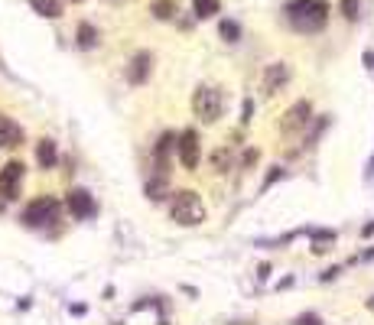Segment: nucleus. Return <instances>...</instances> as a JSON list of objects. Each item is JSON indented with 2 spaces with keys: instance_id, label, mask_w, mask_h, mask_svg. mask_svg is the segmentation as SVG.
Returning <instances> with one entry per match:
<instances>
[{
  "instance_id": "obj_20",
  "label": "nucleus",
  "mask_w": 374,
  "mask_h": 325,
  "mask_svg": "<svg viewBox=\"0 0 374 325\" xmlns=\"http://www.w3.org/2000/svg\"><path fill=\"white\" fill-rule=\"evenodd\" d=\"M173 13H176V7H173L169 0H157V3H153V17L157 20H173Z\"/></svg>"
},
{
  "instance_id": "obj_14",
  "label": "nucleus",
  "mask_w": 374,
  "mask_h": 325,
  "mask_svg": "<svg viewBox=\"0 0 374 325\" xmlns=\"http://www.w3.org/2000/svg\"><path fill=\"white\" fill-rule=\"evenodd\" d=\"M29 7L36 10L39 17H46V20L62 17V0H29Z\"/></svg>"
},
{
  "instance_id": "obj_19",
  "label": "nucleus",
  "mask_w": 374,
  "mask_h": 325,
  "mask_svg": "<svg viewBox=\"0 0 374 325\" xmlns=\"http://www.w3.org/2000/svg\"><path fill=\"white\" fill-rule=\"evenodd\" d=\"M228 166H231V153H228V147L215 150V153H212V169H215V173H228Z\"/></svg>"
},
{
  "instance_id": "obj_1",
  "label": "nucleus",
  "mask_w": 374,
  "mask_h": 325,
  "mask_svg": "<svg viewBox=\"0 0 374 325\" xmlns=\"http://www.w3.org/2000/svg\"><path fill=\"white\" fill-rule=\"evenodd\" d=\"M287 20L296 33H319L329 23V3L326 0H290L287 3Z\"/></svg>"
},
{
  "instance_id": "obj_21",
  "label": "nucleus",
  "mask_w": 374,
  "mask_h": 325,
  "mask_svg": "<svg viewBox=\"0 0 374 325\" xmlns=\"http://www.w3.org/2000/svg\"><path fill=\"white\" fill-rule=\"evenodd\" d=\"M342 17H345L348 23H355L358 20V0H342Z\"/></svg>"
},
{
  "instance_id": "obj_8",
  "label": "nucleus",
  "mask_w": 374,
  "mask_h": 325,
  "mask_svg": "<svg viewBox=\"0 0 374 325\" xmlns=\"http://www.w3.org/2000/svg\"><path fill=\"white\" fill-rule=\"evenodd\" d=\"M309 121H312V104H309V101H296L290 111L283 114L280 130H283V133H296V130H303Z\"/></svg>"
},
{
  "instance_id": "obj_16",
  "label": "nucleus",
  "mask_w": 374,
  "mask_h": 325,
  "mask_svg": "<svg viewBox=\"0 0 374 325\" xmlns=\"http://www.w3.org/2000/svg\"><path fill=\"white\" fill-rule=\"evenodd\" d=\"M332 241H336V231H312V251L316 254H326Z\"/></svg>"
},
{
  "instance_id": "obj_15",
  "label": "nucleus",
  "mask_w": 374,
  "mask_h": 325,
  "mask_svg": "<svg viewBox=\"0 0 374 325\" xmlns=\"http://www.w3.org/2000/svg\"><path fill=\"white\" fill-rule=\"evenodd\" d=\"M75 39H78V49H94L98 43H101V36H98V29H94L92 23H78Z\"/></svg>"
},
{
  "instance_id": "obj_25",
  "label": "nucleus",
  "mask_w": 374,
  "mask_h": 325,
  "mask_svg": "<svg viewBox=\"0 0 374 325\" xmlns=\"http://www.w3.org/2000/svg\"><path fill=\"white\" fill-rule=\"evenodd\" d=\"M251 114H254V104H251V101H244V117H241V121H244V124H251Z\"/></svg>"
},
{
  "instance_id": "obj_26",
  "label": "nucleus",
  "mask_w": 374,
  "mask_h": 325,
  "mask_svg": "<svg viewBox=\"0 0 374 325\" xmlns=\"http://www.w3.org/2000/svg\"><path fill=\"white\" fill-rule=\"evenodd\" d=\"M368 309H371V312H374V296H371V299H368Z\"/></svg>"
},
{
  "instance_id": "obj_4",
  "label": "nucleus",
  "mask_w": 374,
  "mask_h": 325,
  "mask_svg": "<svg viewBox=\"0 0 374 325\" xmlns=\"http://www.w3.org/2000/svg\"><path fill=\"white\" fill-rule=\"evenodd\" d=\"M59 222V202L52 195H39L33 202L27 205V212H23V224L29 228H46V224Z\"/></svg>"
},
{
  "instance_id": "obj_6",
  "label": "nucleus",
  "mask_w": 374,
  "mask_h": 325,
  "mask_svg": "<svg viewBox=\"0 0 374 325\" xmlns=\"http://www.w3.org/2000/svg\"><path fill=\"white\" fill-rule=\"evenodd\" d=\"M176 153H179V163H182V169H189V173H192V169L199 166V133L192 127L179 133Z\"/></svg>"
},
{
  "instance_id": "obj_23",
  "label": "nucleus",
  "mask_w": 374,
  "mask_h": 325,
  "mask_svg": "<svg viewBox=\"0 0 374 325\" xmlns=\"http://www.w3.org/2000/svg\"><path fill=\"white\" fill-rule=\"evenodd\" d=\"M257 157H261V153H257V150H244V166H254V163H257Z\"/></svg>"
},
{
  "instance_id": "obj_13",
  "label": "nucleus",
  "mask_w": 374,
  "mask_h": 325,
  "mask_svg": "<svg viewBox=\"0 0 374 325\" xmlns=\"http://www.w3.org/2000/svg\"><path fill=\"white\" fill-rule=\"evenodd\" d=\"M56 159H59L56 143H52V140H39V147H36V163H39V166L52 169V166H56Z\"/></svg>"
},
{
  "instance_id": "obj_17",
  "label": "nucleus",
  "mask_w": 374,
  "mask_h": 325,
  "mask_svg": "<svg viewBox=\"0 0 374 325\" xmlns=\"http://www.w3.org/2000/svg\"><path fill=\"white\" fill-rule=\"evenodd\" d=\"M192 7H196V17L199 20H208L218 13V0H192Z\"/></svg>"
},
{
  "instance_id": "obj_3",
  "label": "nucleus",
  "mask_w": 374,
  "mask_h": 325,
  "mask_svg": "<svg viewBox=\"0 0 374 325\" xmlns=\"http://www.w3.org/2000/svg\"><path fill=\"white\" fill-rule=\"evenodd\" d=\"M224 108V94L215 85H199L196 94H192V114H196L202 124H215L222 117Z\"/></svg>"
},
{
  "instance_id": "obj_2",
  "label": "nucleus",
  "mask_w": 374,
  "mask_h": 325,
  "mask_svg": "<svg viewBox=\"0 0 374 325\" xmlns=\"http://www.w3.org/2000/svg\"><path fill=\"white\" fill-rule=\"evenodd\" d=\"M169 215H173V222L182 224V228H196V224L206 222V205H202L199 192L179 189V192H173V198H169Z\"/></svg>"
},
{
  "instance_id": "obj_22",
  "label": "nucleus",
  "mask_w": 374,
  "mask_h": 325,
  "mask_svg": "<svg viewBox=\"0 0 374 325\" xmlns=\"http://www.w3.org/2000/svg\"><path fill=\"white\" fill-rule=\"evenodd\" d=\"M293 325H322V319H319V316H312V312H306V316H299Z\"/></svg>"
},
{
  "instance_id": "obj_5",
  "label": "nucleus",
  "mask_w": 374,
  "mask_h": 325,
  "mask_svg": "<svg viewBox=\"0 0 374 325\" xmlns=\"http://www.w3.org/2000/svg\"><path fill=\"white\" fill-rule=\"evenodd\" d=\"M23 176H27V166L20 159H10L7 166L0 169V195L3 198H17L20 186H23Z\"/></svg>"
},
{
  "instance_id": "obj_7",
  "label": "nucleus",
  "mask_w": 374,
  "mask_h": 325,
  "mask_svg": "<svg viewBox=\"0 0 374 325\" xmlns=\"http://www.w3.org/2000/svg\"><path fill=\"white\" fill-rule=\"evenodd\" d=\"M290 65L287 62H271L267 68H264V78H261V88L264 94H277L283 88V85L290 82Z\"/></svg>"
},
{
  "instance_id": "obj_18",
  "label": "nucleus",
  "mask_w": 374,
  "mask_h": 325,
  "mask_svg": "<svg viewBox=\"0 0 374 325\" xmlns=\"http://www.w3.org/2000/svg\"><path fill=\"white\" fill-rule=\"evenodd\" d=\"M218 33H222L224 43H238V39H241V27H238L234 20H222V27H218Z\"/></svg>"
},
{
  "instance_id": "obj_10",
  "label": "nucleus",
  "mask_w": 374,
  "mask_h": 325,
  "mask_svg": "<svg viewBox=\"0 0 374 325\" xmlns=\"http://www.w3.org/2000/svg\"><path fill=\"white\" fill-rule=\"evenodd\" d=\"M150 68H153V56L150 52H137L127 65V82L131 85H143L150 78Z\"/></svg>"
},
{
  "instance_id": "obj_27",
  "label": "nucleus",
  "mask_w": 374,
  "mask_h": 325,
  "mask_svg": "<svg viewBox=\"0 0 374 325\" xmlns=\"http://www.w3.org/2000/svg\"><path fill=\"white\" fill-rule=\"evenodd\" d=\"M72 3H82V0H72Z\"/></svg>"
},
{
  "instance_id": "obj_24",
  "label": "nucleus",
  "mask_w": 374,
  "mask_h": 325,
  "mask_svg": "<svg viewBox=\"0 0 374 325\" xmlns=\"http://www.w3.org/2000/svg\"><path fill=\"white\" fill-rule=\"evenodd\" d=\"M280 176H283V169H280V166H273V169H271V176H267V182H264V186H273V182H277Z\"/></svg>"
},
{
  "instance_id": "obj_9",
  "label": "nucleus",
  "mask_w": 374,
  "mask_h": 325,
  "mask_svg": "<svg viewBox=\"0 0 374 325\" xmlns=\"http://www.w3.org/2000/svg\"><path fill=\"white\" fill-rule=\"evenodd\" d=\"M66 205H69V212L75 215V218H92L94 212H98V205H94V198H92V192L88 189H72L69 192V198H66Z\"/></svg>"
},
{
  "instance_id": "obj_12",
  "label": "nucleus",
  "mask_w": 374,
  "mask_h": 325,
  "mask_svg": "<svg viewBox=\"0 0 374 325\" xmlns=\"http://www.w3.org/2000/svg\"><path fill=\"white\" fill-rule=\"evenodd\" d=\"M166 195H173V192H169V176H166V173H157V176L147 182V198H150V202H163Z\"/></svg>"
},
{
  "instance_id": "obj_11",
  "label": "nucleus",
  "mask_w": 374,
  "mask_h": 325,
  "mask_svg": "<svg viewBox=\"0 0 374 325\" xmlns=\"http://www.w3.org/2000/svg\"><path fill=\"white\" fill-rule=\"evenodd\" d=\"M23 143V127L13 124L7 114H0V147L3 150H17Z\"/></svg>"
}]
</instances>
